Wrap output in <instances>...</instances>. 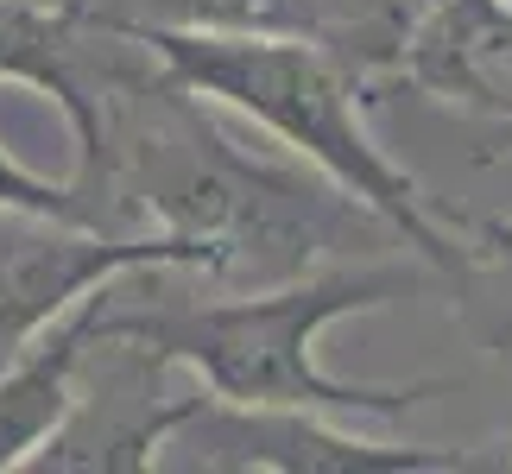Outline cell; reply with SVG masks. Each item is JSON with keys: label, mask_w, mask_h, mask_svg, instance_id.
<instances>
[{"label": "cell", "mask_w": 512, "mask_h": 474, "mask_svg": "<svg viewBox=\"0 0 512 474\" xmlns=\"http://www.w3.org/2000/svg\"><path fill=\"white\" fill-rule=\"evenodd\" d=\"M405 285V272H323V279L279 285L241 304H159L146 316L102 310L95 342H140L159 361L196 367L215 405H260V411H367L405 418L437 386H348L317 367V335L348 310H373Z\"/></svg>", "instance_id": "1"}, {"label": "cell", "mask_w": 512, "mask_h": 474, "mask_svg": "<svg viewBox=\"0 0 512 474\" xmlns=\"http://www.w3.org/2000/svg\"><path fill=\"white\" fill-rule=\"evenodd\" d=\"M108 32L133 38V45H152L159 64L196 95H215V102L253 114L266 133H279L291 152H304L310 165H323L336 184L367 203L373 215H386L392 228L405 234L424 260L437 266H468L475 253H462L449 234L424 215L418 184L386 165V152L361 133V95H354L348 70L336 57H323L304 38L285 32H203V26H121V19H102Z\"/></svg>", "instance_id": "2"}, {"label": "cell", "mask_w": 512, "mask_h": 474, "mask_svg": "<svg viewBox=\"0 0 512 474\" xmlns=\"http://www.w3.org/2000/svg\"><path fill=\"white\" fill-rule=\"evenodd\" d=\"M146 266H203L222 272L228 247L203 241L184 228L159 234H127V241H102L89 222H64V215H32V209H0V354L32 342L45 323L70 316L89 291H102L121 272Z\"/></svg>", "instance_id": "3"}, {"label": "cell", "mask_w": 512, "mask_h": 474, "mask_svg": "<svg viewBox=\"0 0 512 474\" xmlns=\"http://www.w3.org/2000/svg\"><path fill=\"white\" fill-rule=\"evenodd\" d=\"M506 468H512V449H506Z\"/></svg>", "instance_id": "10"}, {"label": "cell", "mask_w": 512, "mask_h": 474, "mask_svg": "<svg viewBox=\"0 0 512 474\" xmlns=\"http://www.w3.org/2000/svg\"><path fill=\"white\" fill-rule=\"evenodd\" d=\"M76 7H45V0H0V76H19V83L51 89L64 114L76 121V140H83V177L102 171L108 133H102V108L76 76V38H70Z\"/></svg>", "instance_id": "6"}, {"label": "cell", "mask_w": 512, "mask_h": 474, "mask_svg": "<svg viewBox=\"0 0 512 474\" xmlns=\"http://www.w3.org/2000/svg\"><path fill=\"white\" fill-rule=\"evenodd\" d=\"M102 310H108V298L89 291L83 310L0 380V468L32 462V449H45L57 437V424L70 418V373H76V361H83V348L95 342Z\"/></svg>", "instance_id": "7"}, {"label": "cell", "mask_w": 512, "mask_h": 474, "mask_svg": "<svg viewBox=\"0 0 512 474\" xmlns=\"http://www.w3.org/2000/svg\"><path fill=\"white\" fill-rule=\"evenodd\" d=\"M165 13L177 26L203 32H285V38L323 32V0H165Z\"/></svg>", "instance_id": "8"}, {"label": "cell", "mask_w": 512, "mask_h": 474, "mask_svg": "<svg viewBox=\"0 0 512 474\" xmlns=\"http://www.w3.org/2000/svg\"><path fill=\"white\" fill-rule=\"evenodd\" d=\"M0 209H32V215H64V222H89L83 215V190L76 184H45V177L19 171L0 152Z\"/></svg>", "instance_id": "9"}, {"label": "cell", "mask_w": 512, "mask_h": 474, "mask_svg": "<svg viewBox=\"0 0 512 474\" xmlns=\"http://www.w3.org/2000/svg\"><path fill=\"white\" fill-rule=\"evenodd\" d=\"M215 456L203 468H272V474H475L506 468L481 449H392V443H354L342 430L317 424V411H260V405H215L196 411Z\"/></svg>", "instance_id": "4"}, {"label": "cell", "mask_w": 512, "mask_h": 474, "mask_svg": "<svg viewBox=\"0 0 512 474\" xmlns=\"http://www.w3.org/2000/svg\"><path fill=\"white\" fill-rule=\"evenodd\" d=\"M392 76L512 121V0H437L399 45Z\"/></svg>", "instance_id": "5"}]
</instances>
